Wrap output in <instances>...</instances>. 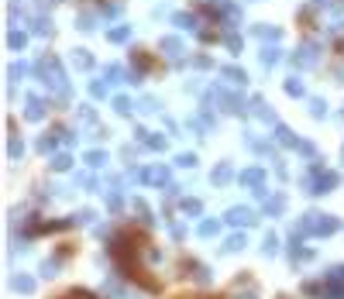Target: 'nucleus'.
Returning a JSON list of instances; mask_svg holds the SVG:
<instances>
[{"label":"nucleus","mask_w":344,"mask_h":299,"mask_svg":"<svg viewBox=\"0 0 344 299\" xmlns=\"http://www.w3.org/2000/svg\"><path fill=\"white\" fill-rule=\"evenodd\" d=\"M80 121L83 124H93V110L90 107H80Z\"/></svg>","instance_id":"c9c22d12"},{"label":"nucleus","mask_w":344,"mask_h":299,"mask_svg":"<svg viewBox=\"0 0 344 299\" xmlns=\"http://www.w3.org/2000/svg\"><path fill=\"white\" fill-rule=\"evenodd\" d=\"M7 45H11V48H24V45H28V38H24L21 31H11V35H7Z\"/></svg>","instance_id":"393cba45"},{"label":"nucleus","mask_w":344,"mask_h":299,"mask_svg":"<svg viewBox=\"0 0 344 299\" xmlns=\"http://www.w3.org/2000/svg\"><path fill=\"white\" fill-rule=\"evenodd\" d=\"M334 186H337V175H334V172H320V169H317L313 179L307 183V189H310V193H327V189H334Z\"/></svg>","instance_id":"7ed1b4c3"},{"label":"nucleus","mask_w":344,"mask_h":299,"mask_svg":"<svg viewBox=\"0 0 344 299\" xmlns=\"http://www.w3.org/2000/svg\"><path fill=\"white\" fill-rule=\"evenodd\" d=\"M227 224H234V227H248V224H255V210L252 207H234L227 210Z\"/></svg>","instance_id":"20e7f679"},{"label":"nucleus","mask_w":344,"mask_h":299,"mask_svg":"<svg viewBox=\"0 0 344 299\" xmlns=\"http://www.w3.org/2000/svg\"><path fill=\"white\" fill-rule=\"evenodd\" d=\"M265 179V169H248V172H241V183L244 186H262Z\"/></svg>","instance_id":"f8f14e48"},{"label":"nucleus","mask_w":344,"mask_h":299,"mask_svg":"<svg viewBox=\"0 0 344 299\" xmlns=\"http://www.w3.org/2000/svg\"><path fill=\"white\" fill-rule=\"evenodd\" d=\"M176 24H179V28H186V31H193V28H196V17H193V14H176Z\"/></svg>","instance_id":"5701e85b"},{"label":"nucleus","mask_w":344,"mask_h":299,"mask_svg":"<svg viewBox=\"0 0 344 299\" xmlns=\"http://www.w3.org/2000/svg\"><path fill=\"white\" fill-rule=\"evenodd\" d=\"M38 76L48 83V86H55L62 96H66V76H62V66H59V58L55 55H48L38 62Z\"/></svg>","instance_id":"f03ea898"},{"label":"nucleus","mask_w":344,"mask_h":299,"mask_svg":"<svg viewBox=\"0 0 344 299\" xmlns=\"http://www.w3.org/2000/svg\"><path fill=\"white\" fill-rule=\"evenodd\" d=\"M148 148H165V138H162V134H148Z\"/></svg>","instance_id":"72a5a7b5"},{"label":"nucleus","mask_w":344,"mask_h":299,"mask_svg":"<svg viewBox=\"0 0 344 299\" xmlns=\"http://www.w3.org/2000/svg\"><path fill=\"white\" fill-rule=\"evenodd\" d=\"M255 114H258V117H262V121H275V114H272V107H269V104H265V100H255Z\"/></svg>","instance_id":"2eb2a0df"},{"label":"nucleus","mask_w":344,"mask_h":299,"mask_svg":"<svg viewBox=\"0 0 344 299\" xmlns=\"http://www.w3.org/2000/svg\"><path fill=\"white\" fill-rule=\"evenodd\" d=\"M200 200H183V213H189V217H196V213H200Z\"/></svg>","instance_id":"c85d7f7f"},{"label":"nucleus","mask_w":344,"mask_h":299,"mask_svg":"<svg viewBox=\"0 0 344 299\" xmlns=\"http://www.w3.org/2000/svg\"><path fill=\"white\" fill-rule=\"evenodd\" d=\"M227 48H231V52H238V48H241V38L238 35H227Z\"/></svg>","instance_id":"58836bf2"},{"label":"nucleus","mask_w":344,"mask_h":299,"mask_svg":"<svg viewBox=\"0 0 344 299\" xmlns=\"http://www.w3.org/2000/svg\"><path fill=\"white\" fill-rule=\"evenodd\" d=\"M24 72H28V66H24V62H21V66H17V62H14V66H11V72H7V76H11V79H24Z\"/></svg>","instance_id":"473e14b6"},{"label":"nucleus","mask_w":344,"mask_h":299,"mask_svg":"<svg viewBox=\"0 0 344 299\" xmlns=\"http://www.w3.org/2000/svg\"><path fill=\"white\" fill-rule=\"evenodd\" d=\"M241 248H248L244 234H238V237H227V244H224V251H241Z\"/></svg>","instance_id":"aec40b11"},{"label":"nucleus","mask_w":344,"mask_h":299,"mask_svg":"<svg viewBox=\"0 0 344 299\" xmlns=\"http://www.w3.org/2000/svg\"><path fill=\"white\" fill-rule=\"evenodd\" d=\"M55 268H59V262L52 258V262H45V265H42V275H45V278H52V272H55Z\"/></svg>","instance_id":"f704fd0d"},{"label":"nucleus","mask_w":344,"mask_h":299,"mask_svg":"<svg viewBox=\"0 0 344 299\" xmlns=\"http://www.w3.org/2000/svg\"><path fill=\"white\" fill-rule=\"evenodd\" d=\"M127 38H131V28H114V31H110V42H117V45L127 42Z\"/></svg>","instance_id":"bb28decb"},{"label":"nucleus","mask_w":344,"mask_h":299,"mask_svg":"<svg viewBox=\"0 0 344 299\" xmlns=\"http://www.w3.org/2000/svg\"><path fill=\"white\" fill-rule=\"evenodd\" d=\"M80 28H83V31H93V17H90V14H86V17H80Z\"/></svg>","instance_id":"ea45409f"},{"label":"nucleus","mask_w":344,"mask_h":299,"mask_svg":"<svg viewBox=\"0 0 344 299\" xmlns=\"http://www.w3.org/2000/svg\"><path fill=\"white\" fill-rule=\"evenodd\" d=\"M7 151H11V158H17V155L24 151V148H21V141H11V148H7Z\"/></svg>","instance_id":"a19ab883"},{"label":"nucleus","mask_w":344,"mask_h":299,"mask_svg":"<svg viewBox=\"0 0 344 299\" xmlns=\"http://www.w3.org/2000/svg\"><path fill=\"white\" fill-rule=\"evenodd\" d=\"M275 244H279V241H275L272 234H269V237H265V254H275Z\"/></svg>","instance_id":"4c0bfd02"},{"label":"nucleus","mask_w":344,"mask_h":299,"mask_svg":"<svg viewBox=\"0 0 344 299\" xmlns=\"http://www.w3.org/2000/svg\"><path fill=\"white\" fill-rule=\"evenodd\" d=\"M34 35H52V21L38 17V21H34Z\"/></svg>","instance_id":"c756f323"},{"label":"nucleus","mask_w":344,"mask_h":299,"mask_svg":"<svg viewBox=\"0 0 344 299\" xmlns=\"http://www.w3.org/2000/svg\"><path fill=\"white\" fill-rule=\"evenodd\" d=\"M114 110L117 114H131V100L127 96H114Z\"/></svg>","instance_id":"cd10ccee"},{"label":"nucleus","mask_w":344,"mask_h":299,"mask_svg":"<svg viewBox=\"0 0 344 299\" xmlns=\"http://www.w3.org/2000/svg\"><path fill=\"white\" fill-rule=\"evenodd\" d=\"M86 165H90V169H100V165H107V155H103V151H86Z\"/></svg>","instance_id":"f3484780"},{"label":"nucleus","mask_w":344,"mask_h":299,"mask_svg":"<svg viewBox=\"0 0 344 299\" xmlns=\"http://www.w3.org/2000/svg\"><path fill=\"white\" fill-rule=\"evenodd\" d=\"M138 179H145V183H151V186H165L169 183V165H151V169H145Z\"/></svg>","instance_id":"39448f33"},{"label":"nucleus","mask_w":344,"mask_h":299,"mask_svg":"<svg viewBox=\"0 0 344 299\" xmlns=\"http://www.w3.org/2000/svg\"><path fill=\"white\" fill-rule=\"evenodd\" d=\"M159 48H162V52H169L172 58H176V55H183V42H179V38H162Z\"/></svg>","instance_id":"9d476101"},{"label":"nucleus","mask_w":344,"mask_h":299,"mask_svg":"<svg viewBox=\"0 0 344 299\" xmlns=\"http://www.w3.org/2000/svg\"><path fill=\"white\" fill-rule=\"evenodd\" d=\"M286 93H289V96H303L307 90H303V83H299L296 76H293V79H286Z\"/></svg>","instance_id":"4be33fe9"},{"label":"nucleus","mask_w":344,"mask_h":299,"mask_svg":"<svg viewBox=\"0 0 344 299\" xmlns=\"http://www.w3.org/2000/svg\"><path fill=\"white\" fill-rule=\"evenodd\" d=\"M310 114L323 117V114H327V104H323V100H310Z\"/></svg>","instance_id":"7c9ffc66"},{"label":"nucleus","mask_w":344,"mask_h":299,"mask_svg":"<svg viewBox=\"0 0 344 299\" xmlns=\"http://www.w3.org/2000/svg\"><path fill=\"white\" fill-rule=\"evenodd\" d=\"M279 58H282V52H279V48H262V66H265V69H272Z\"/></svg>","instance_id":"4468645a"},{"label":"nucleus","mask_w":344,"mask_h":299,"mask_svg":"<svg viewBox=\"0 0 344 299\" xmlns=\"http://www.w3.org/2000/svg\"><path fill=\"white\" fill-rule=\"evenodd\" d=\"M176 165H186V169H189V165H196V155H179Z\"/></svg>","instance_id":"e433bc0d"},{"label":"nucleus","mask_w":344,"mask_h":299,"mask_svg":"<svg viewBox=\"0 0 344 299\" xmlns=\"http://www.w3.org/2000/svg\"><path fill=\"white\" fill-rule=\"evenodd\" d=\"M275 141H279V145H286V148H289V145H299L296 134H293L286 124H275Z\"/></svg>","instance_id":"6e6552de"},{"label":"nucleus","mask_w":344,"mask_h":299,"mask_svg":"<svg viewBox=\"0 0 344 299\" xmlns=\"http://www.w3.org/2000/svg\"><path fill=\"white\" fill-rule=\"evenodd\" d=\"M72 66L76 69H93V55L86 48H80V52H72Z\"/></svg>","instance_id":"9b49d317"},{"label":"nucleus","mask_w":344,"mask_h":299,"mask_svg":"<svg viewBox=\"0 0 344 299\" xmlns=\"http://www.w3.org/2000/svg\"><path fill=\"white\" fill-rule=\"evenodd\" d=\"M162 107H159V100H151V96H145L141 100V114H159Z\"/></svg>","instance_id":"a878e982"},{"label":"nucleus","mask_w":344,"mask_h":299,"mask_svg":"<svg viewBox=\"0 0 344 299\" xmlns=\"http://www.w3.org/2000/svg\"><path fill=\"white\" fill-rule=\"evenodd\" d=\"M90 96H93V100H103V96H107V83H103V79L90 83Z\"/></svg>","instance_id":"412c9836"},{"label":"nucleus","mask_w":344,"mask_h":299,"mask_svg":"<svg viewBox=\"0 0 344 299\" xmlns=\"http://www.w3.org/2000/svg\"><path fill=\"white\" fill-rule=\"evenodd\" d=\"M255 35H258V38H269V42H279V38H282V31H279V28H265V24H262V28H255Z\"/></svg>","instance_id":"dca6fc26"},{"label":"nucleus","mask_w":344,"mask_h":299,"mask_svg":"<svg viewBox=\"0 0 344 299\" xmlns=\"http://www.w3.org/2000/svg\"><path fill=\"white\" fill-rule=\"evenodd\" d=\"M217 230H220L217 220H203V224H200V237H214Z\"/></svg>","instance_id":"6ab92c4d"},{"label":"nucleus","mask_w":344,"mask_h":299,"mask_svg":"<svg viewBox=\"0 0 344 299\" xmlns=\"http://www.w3.org/2000/svg\"><path fill=\"white\" fill-rule=\"evenodd\" d=\"M28 110H24V117H28V121H42V114H45V104H42V100H38V96H28Z\"/></svg>","instance_id":"0eeeda50"},{"label":"nucleus","mask_w":344,"mask_h":299,"mask_svg":"<svg viewBox=\"0 0 344 299\" xmlns=\"http://www.w3.org/2000/svg\"><path fill=\"white\" fill-rule=\"evenodd\" d=\"M282 207H286V200H282L279 193H275L272 200H265V213H272V217H279V213H282Z\"/></svg>","instance_id":"ddd939ff"},{"label":"nucleus","mask_w":344,"mask_h":299,"mask_svg":"<svg viewBox=\"0 0 344 299\" xmlns=\"http://www.w3.org/2000/svg\"><path fill=\"white\" fill-rule=\"evenodd\" d=\"M220 76H224V79H231L234 86H244V83H248V72L238 69V66H224V69H220Z\"/></svg>","instance_id":"423d86ee"},{"label":"nucleus","mask_w":344,"mask_h":299,"mask_svg":"<svg viewBox=\"0 0 344 299\" xmlns=\"http://www.w3.org/2000/svg\"><path fill=\"white\" fill-rule=\"evenodd\" d=\"M313 52H317L313 45H303V48H299V55H293V66H313V62H317Z\"/></svg>","instance_id":"1a4fd4ad"},{"label":"nucleus","mask_w":344,"mask_h":299,"mask_svg":"<svg viewBox=\"0 0 344 299\" xmlns=\"http://www.w3.org/2000/svg\"><path fill=\"white\" fill-rule=\"evenodd\" d=\"M69 165H72V158H69V155H55V158H52V169H55V172H66Z\"/></svg>","instance_id":"b1692460"},{"label":"nucleus","mask_w":344,"mask_h":299,"mask_svg":"<svg viewBox=\"0 0 344 299\" xmlns=\"http://www.w3.org/2000/svg\"><path fill=\"white\" fill-rule=\"evenodd\" d=\"M14 289H17V292H31V289H34V282H31V278H14Z\"/></svg>","instance_id":"2f4dec72"},{"label":"nucleus","mask_w":344,"mask_h":299,"mask_svg":"<svg viewBox=\"0 0 344 299\" xmlns=\"http://www.w3.org/2000/svg\"><path fill=\"white\" fill-rule=\"evenodd\" d=\"M296 148H299V151H303V155H313V145H310V141H299Z\"/></svg>","instance_id":"79ce46f5"},{"label":"nucleus","mask_w":344,"mask_h":299,"mask_svg":"<svg viewBox=\"0 0 344 299\" xmlns=\"http://www.w3.org/2000/svg\"><path fill=\"white\" fill-rule=\"evenodd\" d=\"M337 227H341L337 217H327V213H307L303 224H299L293 234H323V237H327V234H334Z\"/></svg>","instance_id":"f257e3e1"},{"label":"nucleus","mask_w":344,"mask_h":299,"mask_svg":"<svg viewBox=\"0 0 344 299\" xmlns=\"http://www.w3.org/2000/svg\"><path fill=\"white\" fill-rule=\"evenodd\" d=\"M214 183H217V186L231 183V165H217V169H214Z\"/></svg>","instance_id":"a211bd4d"}]
</instances>
